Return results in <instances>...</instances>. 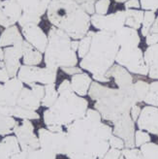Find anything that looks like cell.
Instances as JSON below:
<instances>
[{"label": "cell", "instance_id": "4dcf8cb0", "mask_svg": "<svg viewBox=\"0 0 158 159\" xmlns=\"http://www.w3.org/2000/svg\"><path fill=\"white\" fill-rule=\"evenodd\" d=\"M144 103L149 106L158 107V81H154L149 84V89Z\"/></svg>", "mask_w": 158, "mask_h": 159}, {"label": "cell", "instance_id": "9a60e30c", "mask_svg": "<svg viewBox=\"0 0 158 159\" xmlns=\"http://www.w3.org/2000/svg\"><path fill=\"white\" fill-rule=\"evenodd\" d=\"M21 34L25 40L32 45L36 50L45 53L47 46H48V35L44 30L35 23H27L23 27H21Z\"/></svg>", "mask_w": 158, "mask_h": 159}, {"label": "cell", "instance_id": "f546056e", "mask_svg": "<svg viewBox=\"0 0 158 159\" xmlns=\"http://www.w3.org/2000/svg\"><path fill=\"white\" fill-rule=\"evenodd\" d=\"M156 19V15L155 12L153 11H145L144 15V20L142 23V29H141V33L144 37H147L149 32H151V29L153 25V23Z\"/></svg>", "mask_w": 158, "mask_h": 159}, {"label": "cell", "instance_id": "7a4b0ae2", "mask_svg": "<svg viewBox=\"0 0 158 159\" xmlns=\"http://www.w3.org/2000/svg\"><path fill=\"white\" fill-rule=\"evenodd\" d=\"M88 96L95 101L94 108L102 116V119L114 123L121 116L130 113L133 106L138 104V99L133 84L126 89H114L92 82Z\"/></svg>", "mask_w": 158, "mask_h": 159}, {"label": "cell", "instance_id": "9f6ffc18", "mask_svg": "<svg viewBox=\"0 0 158 159\" xmlns=\"http://www.w3.org/2000/svg\"><path fill=\"white\" fill-rule=\"evenodd\" d=\"M79 44H80V40H72V49L75 52H78Z\"/></svg>", "mask_w": 158, "mask_h": 159}, {"label": "cell", "instance_id": "4fadbf2b", "mask_svg": "<svg viewBox=\"0 0 158 159\" xmlns=\"http://www.w3.org/2000/svg\"><path fill=\"white\" fill-rule=\"evenodd\" d=\"M20 148L23 152H32L40 148L39 138L34 133V125L29 119H22L21 123H18L14 129Z\"/></svg>", "mask_w": 158, "mask_h": 159}, {"label": "cell", "instance_id": "f1b7e54d", "mask_svg": "<svg viewBox=\"0 0 158 159\" xmlns=\"http://www.w3.org/2000/svg\"><path fill=\"white\" fill-rule=\"evenodd\" d=\"M95 33V31L89 30L88 34H86L84 37H83L80 40V44H79V49H78V57L80 58H84L86 54H88L89 49H90V45H91V41L93 35Z\"/></svg>", "mask_w": 158, "mask_h": 159}, {"label": "cell", "instance_id": "e575fe53", "mask_svg": "<svg viewBox=\"0 0 158 159\" xmlns=\"http://www.w3.org/2000/svg\"><path fill=\"white\" fill-rule=\"evenodd\" d=\"M120 159H147L146 156L137 148H123Z\"/></svg>", "mask_w": 158, "mask_h": 159}, {"label": "cell", "instance_id": "db71d44e", "mask_svg": "<svg viewBox=\"0 0 158 159\" xmlns=\"http://www.w3.org/2000/svg\"><path fill=\"white\" fill-rule=\"evenodd\" d=\"M47 128L52 132H60L63 131V127L58 126V125H52V126H47Z\"/></svg>", "mask_w": 158, "mask_h": 159}, {"label": "cell", "instance_id": "5bb4252c", "mask_svg": "<svg viewBox=\"0 0 158 159\" xmlns=\"http://www.w3.org/2000/svg\"><path fill=\"white\" fill-rule=\"evenodd\" d=\"M113 134L124 141L126 148H134L135 146V121L133 120L130 113L121 116L113 123Z\"/></svg>", "mask_w": 158, "mask_h": 159}, {"label": "cell", "instance_id": "83f0119b", "mask_svg": "<svg viewBox=\"0 0 158 159\" xmlns=\"http://www.w3.org/2000/svg\"><path fill=\"white\" fill-rule=\"evenodd\" d=\"M44 86H45V96L41 101V106L45 108H50L57 100L59 93L56 89L55 84H45Z\"/></svg>", "mask_w": 158, "mask_h": 159}, {"label": "cell", "instance_id": "f35d334b", "mask_svg": "<svg viewBox=\"0 0 158 159\" xmlns=\"http://www.w3.org/2000/svg\"><path fill=\"white\" fill-rule=\"evenodd\" d=\"M141 9L144 11H153L158 10V0H140Z\"/></svg>", "mask_w": 158, "mask_h": 159}, {"label": "cell", "instance_id": "c3c4849f", "mask_svg": "<svg viewBox=\"0 0 158 159\" xmlns=\"http://www.w3.org/2000/svg\"><path fill=\"white\" fill-rule=\"evenodd\" d=\"M124 8H125V10H127V9H140L141 8L140 0H128L127 2L124 3Z\"/></svg>", "mask_w": 158, "mask_h": 159}, {"label": "cell", "instance_id": "d4e9b609", "mask_svg": "<svg viewBox=\"0 0 158 159\" xmlns=\"http://www.w3.org/2000/svg\"><path fill=\"white\" fill-rule=\"evenodd\" d=\"M23 36L19 30L17 25H13L8 28H5L0 35V48H6L14 46L18 43L23 41Z\"/></svg>", "mask_w": 158, "mask_h": 159}, {"label": "cell", "instance_id": "680465c9", "mask_svg": "<svg viewBox=\"0 0 158 159\" xmlns=\"http://www.w3.org/2000/svg\"><path fill=\"white\" fill-rule=\"evenodd\" d=\"M128 0H115V2H116V3H125Z\"/></svg>", "mask_w": 158, "mask_h": 159}, {"label": "cell", "instance_id": "b9f144b4", "mask_svg": "<svg viewBox=\"0 0 158 159\" xmlns=\"http://www.w3.org/2000/svg\"><path fill=\"white\" fill-rule=\"evenodd\" d=\"M121 155V150L120 149H116V148H111L107 153L104 155L103 159H120Z\"/></svg>", "mask_w": 158, "mask_h": 159}, {"label": "cell", "instance_id": "cb8c5ba5", "mask_svg": "<svg viewBox=\"0 0 158 159\" xmlns=\"http://www.w3.org/2000/svg\"><path fill=\"white\" fill-rule=\"evenodd\" d=\"M21 152L16 136H6L0 141V159H7Z\"/></svg>", "mask_w": 158, "mask_h": 159}, {"label": "cell", "instance_id": "e0dca14e", "mask_svg": "<svg viewBox=\"0 0 158 159\" xmlns=\"http://www.w3.org/2000/svg\"><path fill=\"white\" fill-rule=\"evenodd\" d=\"M25 41V40H23ZM23 41L14 46L4 48V58L3 61L6 65L7 72L10 78H15L18 76L19 70L21 66L20 58H22V45Z\"/></svg>", "mask_w": 158, "mask_h": 159}, {"label": "cell", "instance_id": "5b68a950", "mask_svg": "<svg viewBox=\"0 0 158 159\" xmlns=\"http://www.w3.org/2000/svg\"><path fill=\"white\" fill-rule=\"evenodd\" d=\"M88 110V101L84 97L79 96L73 90L59 93L54 104L43 113V119L46 126L58 125L67 127L71 123L83 118Z\"/></svg>", "mask_w": 158, "mask_h": 159}, {"label": "cell", "instance_id": "2e32d148", "mask_svg": "<svg viewBox=\"0 0 158 159\" xmlns=\"http://www.w3.org/2000/svg\"><path fill=\"white\" fill-rule=\"evenodd\" d=\"M22 15L20 4L15 0H3L0 3V26L8 28L16 25Z\"/></svg>", "mask_w": 158, "mask_h": 159}, {"label": "cell", "instance_id": "60d3db41", "mask_svg": "<svg viewBox=\"0 0 158 159\" xmlns=\"http://www.w3.org/2000/svg\"><path fill=\"white\" fill-rule=\"evenodd\" d=\"M11 78L7 72V68L3 60H0V83H6L9 81Z\"/></svg>", "mask_w": 158, "mask_h": 159}, {"label": "cell", "instance_id": "ee69618b", "mask_svg": "<svg viewBox=\"0 0 158 159\" xmlns=\"http://www.w3.org/2000/svg\"><path fill=\"white\" fill-rule=\"evenodd\" d=\"M61 70L65 74L70 75V76H74L76 74L83 73L84 72L83 69L81 67H77V66H73V67H63V68H61Z\"/></svg>", "mask_w": 158, "mask_h": 159}, {"label": "cell", "instance_id": "44dd1931", "mask_svg": "<svg viewBox=\"0 0 158 159\" xmlns=\"http://www.w3.org/2000/svg\"><path fill=\"white\" fill-rule=\"evenodd\" d=\"M17 106L29 111H37L41 107V99L30 87H23L19 95Z\"/></svg>", "mask_w": 158, "mask_h": 159}, {"label": "cell", "instance_id": "3957f363", "mask_svg": "<svg viewBox=\"0 0 158 159\" xmlns=\"http://www.w3.org/2000/svg\"><path fill=\"white\" fill-rule=\"evenodd\" d=\"M47 17L52 26L64 31L73 40H81L89 31L90 16L76 0H52Z\"/></svg>", "mask_w": 158, "mask_h": 159}, {"label": "cell", "instance_id": "d590c367", "mask_svg": "<svg viewBox=\"0 0 158 159\" xmlns=\"http://www.w3.org/2000/svg\"><path fill=\"white\" fill-rule=\"evenodd\" d=\"M30 159H56V154L47 152L42 148H38L32 152H29Z\"/></svg>", "mask_w": 158, "mask_h": 159}, {"label": "cell", "instance_id": "1f68e13d", "mask_svg": "<svg viewBox=\"0 0 158 159\" xmlns=\"http://www.w3.org/2000/svg\"><path fill=\"white\" fill-rule=\"evenodd\" d=\"M133 86H134V90H135L136 96L138 99V103L144 102L145 98L147 95V92H148L149 84L145 81H141V80H139V81L133 84Z\"/></svg>", "mask_w": 158, "mask_h": 159}, {"label": "cell", "instance_id": "9c48e42d", "mask_svg": "<svg viewBox=\"0 0 158 159\" xmlns=\"http://www.w3.org/2000/svg\"><path fill=\"white\" fill-rule=\"evenodd\" d=\"M57 72L58 70L48 67L41 68L38 66L21 65L17 77L27 85L31 84H41L45 85L55 84L57 79Z\"/></svg>", "mask_w": 158, "mask_h": 159}, {"label": "cell", "instance_id": "8fae6325", "mask_svg": "<svg viewBox=\"0 0 158 159\" xmlns=\"http://www.w3.org/2000/svg\"><path fill=\"white\" fill-rule=\"evenodd\" d=\"M38 138L40 142V148L56 155H66V131L52 132L48 128H40L38 130Z\"/></svg>", "mask_w": 158, "mask_h": 159}, {"label": "cell", "instance_id": "ffe728a7", "mask_svg": "<svg viewBox=\"0 0 158 159\" xmlns=\"http://www.w3.org/2000/svg\"><path fill=\"white\" fill-rule=\"evenodd\" d=\"M115 37L120 48H137L141 43L138 30L128 26H123L115 32Z\"/></svg>", "mask_w": 158, "mask_h": 159}, {"label": "cell", "instance_id": "603a6c76", "mask_svg": "<svg viewBox=\"0 0 158 159\" xmlns=\"http://www.w3.org/2000/svg\"><path fill=\"white\" fill-rule=\"evenodd\" d=\"M22 62L23 65L27 66H37L42 62L44 55L41 52L36 50L35 48L29 44L26 40L23 41L22 45Z\"/></svg>", "mask_w": 158, "mask_h": 159}, {"label": "cell", "instance_id": "d6986e66", "mask_svg": "<svg viewBox=\"0 0 158 159\" xmlns=\"http://www.w3.org/2000/svg\"><path fill=\"white\" fill-rule=\"evenodd\" d=\"M106 76L109 77L110 79L114 80L116 86L120 89H128V87H130L134 84L133 82L134 79L131 73L126 68L116 64V63H115V64L107 71Z\"/></svg>", "mask_w": 158, "mask_h": 159}, {"label": "cell", "instance_id": "bcb514c9", "mask_svg": "<svg viewBox=\"0 0 158 159\" xmlns=\"http://www.w3.org/2000/svg\"><path fill=\"white\" fill-rule=\"evenodd\" d=\"M141 112H142V109L138 104H136L135 106H133L132 109L130 110V116H131L132 119L135 122H137L138 118H139V116L141 115Z\"/></svg>", "mask_w": 158, "mask_h": 159}, {"label": "cell", "instance_id": "ab89813d", "mask_svg": "<svg viewBox=\"0 0 158 159\" xmlns=\"http://www.w3.org/2000/svg\"><path fill=\"white\" fill-rule=\"evenodd\" d=\"M109 144H110V147L113 148L120 149V150H122L123 148H125L124 141L121 138L115 136V135H114V134L112 135V137L110 138Z\"/></svg>", "mask_w": 158, "mask_h": 159}, {"label": "cell", "instance_id": "f5cc1de1", "mask_svg": "<svg viewBox=\"0 0 158 159\" xmlns=\"http://www.w3.org/2000/svg\"><path fill=\"white\" fill-rule=\"evenodd\" d=\"M7 159H30L29 158V152H23V150H21L20 152L15 154L9 158Z\"/></svg>", "mask_w": 158, "mask_h": 159}, {"label": "cell", "instance_id": "836d02e7", "mask_svg": "<svg viewBox=\"0 0 158 159\" xmlns=\"http://www.w3.org/2000/svg\"><path fill=\"white\" fill-rule=\"evenodd\" d=\"M147 159H158V144L149 142L140 148Z\"/></svg>", "mask_w": 158, "mask_h": 159}, {"label": "cell", "instance_id": "8992f818", "mask_svg": "<svg viewBox=\"0 0 158 159\" xmlns=\"http://www.w3.org/2000/svg\"><path fill=\"white\" fill-rule=\"evenodd\" d=\"M48 39V46L44 53L46 67L58 70L78 64V53L72 49L73 39L68 34L52 25L49 30Z\"/></svg>", "mask_w": 158, "mask_h": 159}, {"label": "cell", "instance_id": "8d00e7d4", "mask_svg": "<svg viewBox=\"0 0 158 159\" xmlns=\"http://www.w3.org/2000/svg\"><path fill=\"white\" fill-rule=\"evenodd\" d=\"M151 141V138L149 136V133L144 130H137L135 132V146L136 148H141L142 146H144L147 143Z\"/></svg>", "mask_w": 158, "mask_h": 159}, {"label": "cell", "instance_id": "7402d4cb", "mask_svg": "<svg viewBox=\"0 0 158 159\" xmlns=\"http://www.w3.org/2000/svg\"><path fill=\"white\" fill-rule=\"evenodd\" d=\"M70 81L73 91L76 94H78L79 96L84 97L85 95L88 94L93 80L86 72H83L76 74L74 76H71Z\"/></svg>", "mask_w": 158, "mask_h": 159}, {"label": "cell", "instance_id": "d6a6232c", "mask_svg": "<svg viewBox=\"0 0 158 159\" xmlns=\"http://www.w3.org/2000/svg\"><path fill=\"white\" fill-rule=\"evenodd\" d=\"M144 58L148 67L158 61V43L147 47V49L144 52Z\"/></svg>", "mask_w": 158, "mask_h": 159}, {"label": "cell", "instance_id": "484cf974", "mask_svg": "<svg viewBox=\"0 0 158 159\" xmlns=\"http://www.w3.org/2000/svg\"><path fill=\"white\" fill-rule=\"evenodd\" d=\"M145 11L140 9H127L125 10V26L133 29H140L144 20Z\"/></svg>", "mask_w": 158, "mask_h": 159}, {"label": "cell", "instance_id": "277c9868", "mask_svg": "<svg viewBox=\"0 0 158 159\" xmlns=\"http://www.w3.org/2000/svg\"><path fill=\"white\" fill-rule=\"evenodd\" d=\"M120 47L117 44L115 33L100 31L94 33L90 49L80 62V67L91 75L106 74L115 63Z\"/></svg>", "mask_w": 158, "mask_h": 159}, {"label": "cell", "instance_id": "6da1fadb", "mask_svg": "<svg viewBox=\"0 0 158 159\" xmlns=\"http://www.w3.org/2000/svg\"><path fill=\"white\" fill-rule=\"evenodd\" d=\"M66 156L69 159L103 158L111 148L113 128L102 121L84 116L66 127Z\"/></svg>", "mask_w": 158, "mask_h": 159}, {"label": "cell", "instance_id": "30bf717a", "mask_svg": "<svg viewBox=\"0 0 158 159\" xmlns=\"http://www.w3.org/2000/svg\"><path fill=\"white\" fill-rule=\"evenodd\" d=\"M17 1L21 10L22 15L19 20V25L23 27L27 23L39 25L42 17L48 11L52 0H15Z\"/></svg>", "mask_w": 158, "mask_h": 159}, {"label": "cell", "instance_id": "ac0fdd59", "mask_svg": "<svg viewBox=\"0 0 158 159\" xmlns=\"http://www.w3.org/2000/svg\"><path fill=\"white\" fill-rule=\"evenodd\" d=\"M137 126L141 130L158 136V107L147 105L142 109Z\"/></svg>", "mask_w": 158, "mask_h": 159}, {"label": "cell", "instance_id": "7c38bea8", "mask_svg": "<svg viewBox=\"0 0 158 159\" xmlns=\"http://www.w3.org/2000/svg\"><path fill=\"white\" fill-rule=\"evenodd\" d=\"M125 10H120L105 16L94 14L90 16V22L97 30L115 33L125 26Z\"/></svg>", "mask_w": 158, "mask_h": 159}, {"label": "cell", "instance_id": "681fc988", "mask_svg": "<svg viewBox=\"0 0 158 159\" xmlns=\"http://www.w3.org/2000/svg\"><path fill=\"white\" fill-rule=\"evenodd\" d=\"M82 8L84 10L85 13H88L89 16H92L95 14V3H84L81 4Z\"/></svg>", "mask_w": 158, "mask_h": 159}, {"label": "cell", "instance_id": "ba28073f", "mask_svg": "<svg viewBox=\"0 0 158 159\" xmlns=\"http://www.w3.org/2000/svg\"><path fill=\"white\" fill-rule=\"evenodd\" d=\"M23 87V83L18 77L11 78L3 84L0 83V112L12 116Z\"/></svg>", "mask_w": 158, "mask_h": 159}, {"label": "cell", "instance_id": "52a82bcc", "mask_svg": "<svg viewBox=\"0 0 158 159\" xmlns=\"http://www.w3.org/2000/svg\"><path fill=\"white\" fill-rule=\"evenodd\" d=\"M115 63L127 69L131 74L147 76L149 67L144 58V52L137 48H120L117 52Z\"/></svg>", "mask_w": 158, "mask_h": 159}, {"label": "cell", "instance_id": "f907efd6", "mask_svg": "<svg viewBox=\"0 0 158 159\" xmlns=\"http://www.w3.org/2000/svg\"><path fill=\"white\" fill-rule=\"evenodd\" d=\"M158 43V33H149L146 37V44L147 46H151Z\"/></svg>", "mask_w": 158, "mask_h": 159}, {"label": "cell", "instance_id": "816d5d0a", "mask_svg": "<svg viewBox=\"0 0 158 159\" xmlns=\"http://www.w3.org/2000/svg\"><path fill=\"white\" fill-rule=\"evenodd\" d=\"M92 80H94L95 82L98 83H109L111 82V80L109 77L106 76V74H99V75H92Z\"/></svg>", "mask_w": 158, "mask_h": 159}, {"label": "cell", "instance_id": "74e56055", "mask_svg": "<svg viewBox=\"0 0 158 159\" xmlns=\"http://www.w3.org/2000/svg\"><path fill=\"white\" fill-rule=\"evenodd\" d=\"M111 6V0H97L95 2V14L105 16L107 15Z\"/></svg>", "mask_w": 158, "mask_h": 159}, {"label": "cell", "instance_id": "6f0895ef", "mask_svg": "<svg viewBox=\"0 0 158 159\" xmlns=\"http://www.w3.org/2000/svg\"><path fill=\"white\" fill-rule=\"evenodd\" d=\"M76 1L79 3V4H84V3H95L97 0H76Z\"/></svg>", "mask_w": 158, "mask_h": 159}, {"label": "cell", "instance_id": "7bdbcfd3", "mask_svg": "<svg viewBox=\"0 0 158 159\" xmlns=\"http://www.w3.org/2000/svg\"><path fill=\"white\" fill-rule=\"evenodd\" d=\"M85 116H88V118L92 119V120H94V121H102V116L97 110L88 109V111H86Z\"/></svg>", "mask_w": 158, "mask_h": 159}, {"label": "cell", "instance_id": "f6af8a7d", "mask_svg": "<svg viewBox=\"0 0 158 159\" xmlns=\"http://www.w3.org/2000/svg\"><path fill=\"white\" fill-rule=\"evenodd\" d=\"M67 90H73L72 85H71V81H69V80H63L57 87V91L58 93H61L63 91H67Z\"/></svg>", "mask_w": 158, "mask_h": 159}, {"label": "cell", "instance_id": "4316f807", "mask_svg": "<svg viewBox=\"0 0 158 159\" xmlns=\"http://www.w3.org/2000/svg\"><path fill=\"white\" fill-rule=\"evenodd\" d=\"M18 123L15 117L0 112V136H8L14 133V129Z\"/></svg>", "mask_w": 158, "mask_h": 159}, {"label": "cell", "instance_id": "91938a15", "mask_svg": "<svg viewBox=\"0 0 158 159\" xmlns=\"http://www.w3.org/2000/svg\"><path fill=\"white\" fill-rule=\"evenodd\" d=\"M1 1H2V0H0V3H1Z\"/></svg>", "mask_w": 158, "mask_h": 159}, {"label": "cell", "instance_id": "7dc6e473", "mask_svg": "<svg viewBox=\"0 0 158 159\" xmlns=\"http://www.w3.org/2000/svg\"><path fill=\"white\" fill-rule=\"evenodd\" d=\"M147 76L152 80H158V61H156L154 64L149 67Z\"/></svg>", "mask_w": 158, "mask_h": 159}, {"label": "cell", "instance_id": "11a10c76", "mask_svg": "<svg viewBox=\"0 0 158 159\" xmlns=\"http://www.w3.org/2000/svg\"><path fill=\"white\" fill-rule=\"evenodd\" d=\"M149 33H158V16L155 19V21H154L153 25L151 29V32Z\"/></svg>", "mask_w": 158, "mask_h": 159}]
</instances>
